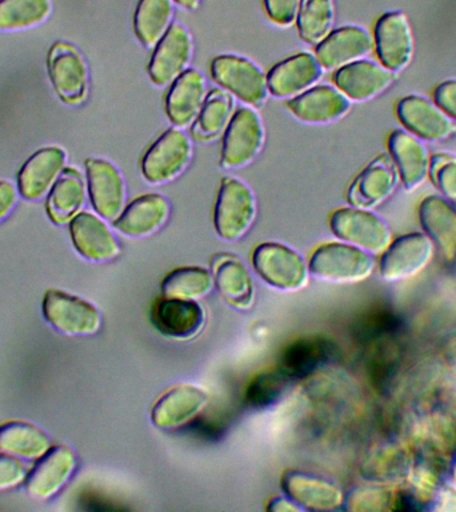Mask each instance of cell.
<instances>
[{
	"label": "cell",
	"instance_id": "2e32d148",
	"mask_svg": "<svg viewBox=\"0 0 456 512\" xmlns=\"http://www.w3.org/2000/svg\"><path fill=\"white\" fill-rule=\"evenodd\" d=\"M267 76L272 96L294 99L322 79L323 67L311 52H299L276 64Z\"/></svg>",
	"mask_w": 456,
	"mask_h": 512
},
{
	"label": "cell",
	"instance_id": "e575fe53",
	"mask_svg": "<svg viewBox=\"0 0 456 512\" xmlns=\"http://www.w3.org/2000/svg\"><path fill=\"white\" fill-rule=\"evenodd\" d=\"M235 114V100L224 88L208 92L199 118L194 124V135L200 140H214L226 132Z\"/></svg>",
	"mask_w": 456,
	"mask_h": 512
},
{
	"label": "cell",
	"instance_id": "3957f363",
	"mask_svg": "<svg viewBox=\"0 0 456 512\" xmlns=\"http://www.w3.org/2000/svg\"><path fill=\"white\" fill-rule=\"evenodd\" d=\"M310 275L322 282L348 284L367 279L374 259L362 248L348 243H327L316 248L308 263Z\"/></svg>",
	"mask_w": 456,
	"mask_h": 512
},
{
	"label": "cell",
	"instance_id": "60d3db41",
	"mask_svg": "<svg viewBox=\"0 0 456 512\" xmlns=\"http://www.w3.org/2000/svg\"><path fill=\"white\" fill-rule=\"evenodd\" d=\"M392 502L391 492L384 488H359L348 498V508L354 511L386 510Z\"/></svg>",
	"mask_w": 456,
	"mask_h": 512
},
{
	"label": "cell",
	"instance_id": "c3c4849f",
	"mask_svg": "<svg viewBox=\"0 0 456 512\" xmlns=\"http://www.w3.org/2000/svg\"><path fill=\"white\" fill-rule=\"evenodd\" d=\"M418 479L419 480H424L426 479V472L424 471H420L419 472V475H418ZM427 479H432V474L430 471H428V474H427ZM432 484H434V482H432V480H427V483H426V486L427 487H431Z\"/></svg>",
	"mask_w": 456,
	"mask_h": 512
},
{
	"label": "cell",
	"instance_id": "1f68e13d",
	"mask_svg": "<svg viewBox=\"0 0 456 512\" xmlns=\"http://www.w3.org/2000/svg\"><path fill=\"white\" fill-rule=\"evenodd\" d=\"M420 220L432 242L448 259L456 256V210L440 196H428L420 204Z\"/></svg>",
	"mask_w": 456,
	"mask_h": 512
},
{
	"label": "cell",
	"instance_id": "6da1fadb",
	"mask_svg": "<svg viewBox=\"0 0 456 512\" xmlns=\"http://www.w3.org/2000/svg\"><path fill=\"white\" fill-rule=\"evenodd\" d=\"M256 214L258 203L252 188L235 176L223 178L214 219L219 238L226 242H238L254 226Z\"/></svg>",
	"mask_w": 456,
	"mask_h": 512
},
{
	"label": "cell",
	"instance_id": "ee69618b",
	"mask_svg": "<svg viewBox=\"0 0 456 512\" xmlns=\"http://www.w3.org/2000/svg\"><path fill=\"white\" fill-rule=\"evenodd\" d=\"M435 99L438 106L450 118L456 119V80H448L440 84L435 91Z\"/></svg>",
	"mask_w": 456,
	"mask_h": 512
},
{
	"label": "cell",
	"instance_id": "d6a6232c",
	"mask_svg": "<svg viewBox=\"0 0 456 512\" xmlns=\"http://www.w3.org/2000/svg\"><path fill=\"white\" fill-rule=\"evenodd\" d=\"M46 432L34 424L7 422L0 426V451L19 459L38 460L51 448Z\"/></svg>",
	"mask_w": 456,
	"mask_h": 512
},
{
	"label": "cell",
	"instance_id": "4316f807",
	"mask_svg": "<svg viewBox=\"0 0 456 512\" xmlns=\"http://www.w3.org/2000/svg\"><path fill=\"white\" fill-rule=\"evenodd\" d=\"M398 116L412 134L432 142L447 139L455 130L450 116L442 108L418 95L400 100Z\"/></svg>",
	"mask_w": 456,
	"mask_h": 512
},
{
	"label": "cell",
	"instance_id": "f546056e",
	"mask_svg": "<svg viewBox=\"0 0 456 512\" xmlns=\"http://www.w3.org/2000/svg\"><path fill=\"white\" fill-rule=\"evenodd\" d=\"M388 147L407 190H416L422 186L430 172L431 163L426 146L406 131H395Z\"/></svg>",
	"mask_w": 456,
	"mask_h": 512
},
{
	"label": "cell",
	"instance_id": "ffe728a7",
	"mask_svg": "<svg viewBox=\"0 0 456 512\" xmlns=\"http://www.w3.org/2000/svg\"><path fill=\"white\" fill-rule=\"evenodd\" d=\"M376 51L380 62L392 72L403 71L414 55V38L402 12H388L375 28Z\"/></svg>",
	"mask_w": 456,
	"mask_h": 512
},
{
	"label": "cell",
	"instance_id": "8d00e7d4",
	"mask_svg": "<svg viewBox=\"0 0 456 512\" xmlns=\"http://www.w3.org/2000/svg\"><path fill=\"white\" fill-rule=\"evenodd\" d=\"M50 0H0V31L30 30L51 15Z\"/></svg>",
	"mask_w": 456,
	"mask_h": 512
},
{
	"label": "cell",
	"instance_id": "bcb514c9",
	"mask_svg": "<svg viewBox=\"0 0 456 512\" xmlns=\"http://www.w3.org/2000/svg\"><path fill=\"white\" fill-rule=\"evenodd\" d=\"M300 510H302V507H299L298 504L290 498L272 499L270 506H268V511L274 512H298Z\"/></svg>",
	"mask_w": 456,
	"mask_h": 512
},
{
	"label": "cell",
	"instance_id": "f1b7e54d",
	"mask_svg": "<svg viewBox=\"0 0 456 512\" xmlns=\"http://www.w3.org/2000/svg\"><path fill=\"white\" fill-rule=\"evenodd\" d=\"M338 354L332 340L323 336H307L295 340L283 351L282 366L292 378H303L330 364Z\"/></svg>",
	"mask_w": 456,
	"mask_h": 512
},
{
	"label": "cell",
	"instance_id": "7a4b0ae2",
	"mask_svg": "<svg viewBox=\"0 0 456 512\" xmlns=\"http://www.w3.org/2000/svg\"><path fill=\"white\" fill-rule=\"evenodd\" d=\"M194 159V143L182 128L172 127L159 136L142 160L144 179L154 186L175 182Z\"/></svg>",
	"mask_w": 456,
	"mask_h": 512
},
{
	"label": "cell",
	"instance_id": "5b68a950",
	"mask_svg": "<svg viewBox=\"0 0 456 512\" xmlns=\"http://www.w3.org/2000/svg\"><path fill=\"white\" fill-rule=\"evenodd\" d=\"M211 75L216 84L252 108L262 107L270 95L266 72L244 56H216L211 63Z\"/></svg>",
	"mask_w": 456,
	"mask_h": 512
},
{
	"label": "cell",
	"instance_id": "d6986e66",
	"mask_svg": "<svg viewBox=\"0 0 456 512\" xmlns=\"http://www.w3.org/2000/svg\"><path fill=\"white\" fill-rule=\"evenodd\" d=\"M66 152L60 147H44L32 154L20 168L18 191L26 200L43 199L66 168Z\"/></svg>",
	"mask_w": 456,
	"mask_h": 512
},
{
	"label": "cell",
	"instance_id": "7dc6e473",
	"mask_svg": "<svg viewBox=\"0 0 456 512\" xmlns=\"http://www.w3.org/2000/svg\"><path fill=\"white\" fill-rule=\"evenodd\" d=\"M180 7L186 8V10L194 11L199 7L200 0H174Z\"/></svg>",
	"mask_w": 456,
	"mask_h": 512
},
{
	"label": "cell",
	"instance_id": "e0dca14e",
	"mask_svg": "<svg viewBox=\"0 0 456 512\" xmlns=\"http://www.w3.org/2000/svg\"><path fill=\"white\" fill-rule=\"evenodd\" d=\"M288 110L300 122L326 126L339 122L351 110L350 99L338 88L322 84L290 99Z\"/></svg>",
	"mask_w": 456,
	"mask_h": 512
},
{
	"label": "cell",
	"instance_id": "7c38bea8",
	"mask_svg": "<svg viewBox=\"0 0 456 512\" xmlns=\"http://www.w3.org/2000/svg\"><path fill=\"white\" fill-rule=\"evenodd\" d=\"M78 466L75 452L67 446H54L38 459L28 472L26 487L28 495L36 502H47L55 498L70 482Z\"/></svg>",
	"mask_w": 456,
	"mask_h": 512
},
{
	"label": "cell",
	"instance_id": "4fadbf2b",
	"mask_svg": "<svg viewBox=\"0 0 456 512\" xmlns=\"http://www.w3.org/2000/svg\"><path fill=\"white\" fill-rule=\"evenodd\" d=\"M204 308L196 300L164 298L152 307V323L168 339L187 342L196 338L206 326Z\"/></svg>",
	"mask_w": 456,
	"mask_h": 512
},
{
	"label": "cell",
	"instance_id": "44dd1931",
	"mask_svg": "<svg viewBox=\"0 0 456 512\" xmlns=\"http://www.w3.org/2000/svg\"><path fill=\"white\" fill-rule=\"evenodd\" d=\"M208 95L206 76L190 68L171 84L166 99L168 119L174 127L190 128L199 118Z\"/></svg>",
	"mask_w": 456,
	"mask_h": 512
},
{
	"label": "cell",
	"instance_id": "5bb4252c",
	"mask_svg": "<svg viewBox=\"0 0 456 512\" xmlns=\"http://www.w3.org/2000/svg\"><path fill=\"white\" fill-rule=\"evenodd\" d=\"M208 394L195 384H179L155 403L152 423L160 430H179L198 418L208 404Z\"/></svg>",
	"mask_w": 456,
	"mask_h": 512
},
{
	"label": "cell",
	"instance_id": "9a60e30c",
	"mask_svg": "<svg viewBox=\"0 0 456 512\" xmlns=\"http://www.w3.org/2000/svg\"><path fill=\"white\" fill-rule=\"evenodd\" d=\"M68 224L72 244L84 259L94 263H106L120 255L118 239L102 216L82 211Z\"/></svg>",
	"mask_w": 456,
	"mask_h": 512
},
{
	"label": "cell",
	"instance_id": "681fc988",
	"mask_svg": "<svg viewBox=\"0 0 456 512\" xmlns=\"http://www.w3.org/2000/svg\"><path fill=\"white\" fill-rule=\"evenodd\" d=\"M454 476H455V480H456V464H455Z\"/></svg>",
	"mask_w": 456,
	"mask_h": 512
},
{
	"label": "cell",
	"instance_id": "d4e9b609",
	"mask_svg": "<svg viewBox=\"0 0 456 512\" xmlns=\"http://www.w3.org/2000/svg\"><path fill=\"white\" fill-rule=\"evenodd\" d=\"M371 51L370 34L362 27L346 26L331 31L316 46L315 56L323 70L332 71L362 60Z\"/></svg>",
	"mask_w": 456,
	"mask_h": 512
},
{
	"label": "cell",
	"instance_id": "484cf974",
	"mask_svg": "<svg viewBox=\"0 0 456 512\" xmlns=\"http://www.w3.org/2000/svg\"><path fill=\"white\" fill-rule=\"evenodd\" d=\"M398 184V168L387 156H379L364 168L348 190V202L356 208L379 206L390 198Z\"/></svg>",
	"mask_w": 456,
	"mask_h": 512
},
{
	"label": "cell",
	"instance_id": "7402d4cb",
	"mask_svg": "<svg viewBox=\"0 0 456 512\" xmlns=\"http://www.w3.org/2000/svg\"><path fill=\"white\" fill-rule=\"evenodd\" d=\"M432 254L434 243L428 236L404 235L387 247L380 262V274L386 280L411 278L427 266Z\"/></svg>",
	"mask_w": 456,
	"mask_h": 512
},
{
	"label": "cell",
	"instance_id": "7bdbcfd3",
	"mask_svg": "<svg viewBox=\"0 0 456 512\" xmlns=\"http://www.w3.org/2000/svg\"><path fill=\"white\" fill-rule=\"evenodd\" d=\"M302 0H264V8L272 23L280 27H290L296 22Z\"/></svg>",
	"mask_w": 456,
	"mask_h": 512
},
{
	"label": "cell",
	"instance_id": "b9f144b4",
	"mask_svg": "<svg viewBox=\"0 0 456 512\" xmlns=\"http://www.w3.org/2000/svg\"><path fill=\"white\" fill-rule=\"evenodd\" d=\"M27 467L15 456L0 454V491L11 490L26 483Z\"/></svg>",
	"mask_w": 456,
	"mask_h": 512
},
{
	"label": "cell",
	"instance_id": "603a6c76",
	"mask_svg": "<svg viewBox=\"0 0 456 512\" xmlns=\"http://www.w3.org/2000/svg\"><path fill=\"white\" fill-rule=\"evenodd\" d=\"M394 82V74L388 68L371 60H358L347 64L334 75L339 91L355 102H368L383 94Z\"/></svg>",
	"mask_w": 456,
	"mask_h": 512
},
{
	"label": "cell",
	"instance_id": "74e56055",
	"mask_svg": "<svg viewBox=\"0 0 456 512\" xmlns=\"http://www.w3.org/2000/svg\"><path fill=\"white\" fill-rule=\"evenodd\" d=\"M215 279L202 267H182L164 279L162 291L168 298L196 300L206 298L214 290Z\"/></svg>",
	"mask_w": 456,
	"mask_h": 512
},
{
	"label": "cell",
	"instance_id": "f35d334b",
	"mask_svg": "<svg viewBox=\"0 0 456 512\" xmlns=\"http://www.w3.org/2000/svg\"><path fill=\"white\" fill-rule=\"evenodd\" d=\"M292 380L294 378L288 375L283 368L263 372V374L256 376L247 388V406L255 408V410H263V408L274 406L286 394Z\"/></svg>",
	"mask_w": 456,
	"mask_h": 512
},
{
	"label": "cell",
	"instance_id": "836d02e7",
	"mask_svg": "<svg viewBox=\"0 0 456 512\" xmlns=\"http://www.w3.org/2000/svg\"><path fill=\"white\" fill-rule=\"evenodd\" d=\"M174 0H140L135 11L134 27L139 42L154 48L174 24Z\"/></svg>",
	"mask_w": 456,
	"mask_h": 512
},
{
	"label": "cell",
	"instance_id": "8fae6325",
	"mask_svg": "<svg viewBox=\"0 0 456 512\" xmlns=\"http://www.w3.org/2000/svg\"><path fill=\"white\" fill-rule=\"evenodd\" d=\"M194 38L182 23L172 24L155 47L148 64V75L155 86H171L180 75L190 70L194 58Z\"/></svg>",
	"mask_w": 456,
	"mask_h": 512
},
{
	"label": "cell",
	"instance_id": "ac0fdd59",
	"mask_svg": "<svg viewBox=\"0 0 456 512\" xmlns=\"http://www.w3.org/2000/svg\"><path fill=\"white\" fill-rule=\"evenodd\" d=\"M170 216L171 203L166 196L146 194L127 204L114 227L127 238H150L166 226Z\"/></svg>",
	"mask_w": 456,
	"mask_h": 512
},
{
	"label": "cell",
	"instance_id": "f6af8a7d",
	"mask_svg": "<svg viewBox=\"0 0 456 512\" xmlns=\"http://www.w3.org/2000/svg\"><path fill=\"white\" fill-rule=\"evenodd\" d=\"M19 191L14 184L0 180V222H3L18 203Z\"/></svg>",
	"mask_w": 456,
	"mask_h": 512
},
{
	"label": "cell",
	"instance_id": "83f0119b",
	"mask_svg": "<svg viewBox=\"0 0 456 512\" xmlns=\"http://www.w3.org/2000/svg\"><path fill=\"white\" fill-rule=\"evenodd\" d=\"M87 180L74 167H66L48 192L46 210L48 218L55 224L70 223L82 212L87 198Z\"/></svg>",
	"mask_w": 456,
	"mask_h": 512
},
{
	"label": "cell",
	"instance_id": "8992f818",
	"mask_svg": "<svg viewBox=\"0 0 456 512\" xmlns=\"http://www.w3.org/2000/svg\"><path fill=\"white\" fill-rule=\"evenodd\" d=\"M252 266L264 282L280 291L302 290L310 278L303 256L282 243H263L256 247Z\"/></svg>",
	"mask_w": 456,
	"mask_h": 512
},
{
	"label": "cell",
	"instance_id": "30bf717a",
	"mask_svg": "<svg viewBox=\"0 0 456 512\" xmlns=\"http://www.w3.org/2000/svg\"><path fill=\"white\" fill-rule=\"evenodd\" d=\"M330 227L336 238L364 251L382 252L391 242V231L378 215L363 208H340L331 216Z\"/></svg>",
	"mask_w": 456,
	"mask_h": 512
},
{
	"label": "cell",
	"instance_id": "ba28073f",
	"mask_svg": "<svg viewBox=\"0 0 456 512\" xmlns=\"http://www.w3.org/2000/svg\"><path fill=\"white\" fill-rule=\"evenodd\" d=\"M43 314L52 327L68 336L95 335L102 327V315L94 304L59 290L46 292Z\"/></svg>",
	"mask_w": 456,
	"mask_h": 512
},
{
	"label": "cell",
	"instance_id": "d590c367",
	"mask_svg": "<svg viewBox=\"0 0 456 512\" xmlns=\"http://www.w3.org/2000/svg\"><path fill=\"white\" fill-rule=\"evenodd\" d=\"M334 22V0H302L300 3L296 24L304 42L318 46L331 34Z\"/></svg>",
	"mask_w": 456,
	"mask_h": 512
},
{
	"label": "cell",
	"instance_id": "52a82bcc",
	"mask_svg": "<svg viewBox=\"0 0 456 512\" xmlns=\"http://www.w3.org/2000/svg\"><path fill=\"white\" fill-rule=\"evenodd\" d=\"M48 76L60 100L78 106L87 99L90 71L86 59L71 44L55 43L47 56Z\"/></svg>",
	"mask_w": 456,
	"mask_h": 512
},
{
	"label": "cell",
	"instance_id": "cb8c5ba5",
	"mask_svg": "<svg viewBox=\"0 0 456 512\" xmlns=\"http://www.w3.org/2000/svg\"><path fill=\"white\" fill-rule=\"evenodd\" d=\"M282 487L288 498L302 510L332 511L344 502L343 492L335 483L304 471H287Z\"/></svg>",
	"mask_w": 456,
	"mask_h": 512
},
{
	"label": "cell",
	"instance_id": "9c48e42d",
	"mask_svg": "<svg viewBox=\"0 0 456 512\" xmlns=\"http://www.w3.org/2000/svg\"><path fill=\"white\" fill-rule=\"evenodd\" d=\"M87 191L96 214L115 222L127 206L126 180L110 160L90 158L86 162Z\"/></svg>",
	"mask_w": 456,
	"mask_h": 512
},
{
	"label": "cell",
	"instance_id": "4dcf8cb0",
	"mask_svg": "<svg viewBox=\"0 0 456 512\" xmlns=\"http://www.w3.org/2000/svg\"><path fill=\"white\" fill-rule=\"evenodd\" d=\"M214 270L215 286L224 300L238 310H248L255 298L254 280L248 268L239 259L223 256L216 258Z\"/></svg>",
	"mask_w": 456,
	"mask_h": 512
},
{
	"label": "cell",
	"instance_id": "277c9868",
	"mask_svg": "<svg viewBox=\"0 0 456 512\" xmlns=\"http://www.w3.org/2000/svg\"><path fill=\"white\" fill-rule=\"evenodd\" d=\"M266 130L255 108L239 107L223 136L220 166L224 170H242L262 154Z\"/></svg>",
	"mask_w": 456,
	"mask_h": 512
},
{
	"label": "cell",
	"instance_id": "ab89813d",
	"mask_svg": "<svg viewBox=\"0 0 456 512\" xmlns=\"http://www.w3.org/2000/svg\"><path fill=\"white\" fill-rule=\"evenodd\" d=\"M432 180L447 198L456 200V156L438 154L430 163Z\"/></svg>",
	"mask_w": 456,
	"mask_h": 512
}]
</instances>
